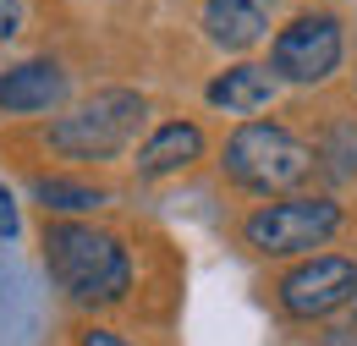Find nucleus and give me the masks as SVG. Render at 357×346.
I'll list each match as a JSON object with an SVG mask.
<instances>
[{"label": "nucleus", "instance_id": "nucleus-1", "mask_svg": "<svg viewBox=\"0 0 357 346\" xmlns=\"http://www.w3.org/2000/svg\"><path fill=\"white\" fill-rule=\"evenodd\" d=\"M45 269L83 308H116L132 286L127 248L110 231H93L83 220H50L45 225Z\"/></svg>", "mask_w": 357, "mask_h": 346}, {"label": "nucleus", "instance_id": "nucleus-2", "mask_svg": "<svg viewBox=\"0 0 357 346\" xmlns=\"http://www.w3.org/2000/svg\"><path fill=\"white\" fill-rule=\"evenodd\" d=\"M313 154L308 143L280 121H242L220 149V171L231 187L253 193V198H291L313 181Z\"/></svg>", "mask_w": 357, "mask_h": 346}, {"label": "nucleus", "instance_id": "nucleus-3", "mask_svg": "<svg viewBox=\"0 0 357 346\" xmlns=\"http://www.w3.org/2000/svg\"><path fill=\"white\" fill-rule=\"evenodd\" d=\"M347 225V209L324 193H291L269 198L242 220V248L259 259H313V248H330Z\"/></svg>", "mask_w": 357, "mask_h": 346}, {"label": "nucleus", "instance_id": "nucleus-4", "mask_svg": "<svg viewBox=\"0 0 357 346\" xmlns=\"http://www.w3.org/2000/svg\"><path fill=\"white\" fill-rule=\"evenodd\" d=\"M149 105L132 88H99L77 110H66L61 121H50V149L66 160H121L132 149Z\"/></svg>", "mask_w": 357, "mask_h": 346}, {"label": "nucleus", "instance_id": "nucleus-5", "mask_svg": "<svg viewBox=\"0 0 357 346\" xmlns=\"http://www.w3.org/2000/svg\"><path fill=\"white\" fill-rule=\"evenodd\" d=\"M341 55H347L341 17L335 11H297L269 44V72H275V83L313 88L341 72Z\"/></svg>", "mask_w": 357, "mask_h": 346}, {"label": "nucleus", "instance_id": "nucleus-6", "mask_svg": "<svg viewBox=\"0 0 357 346\" xmlns=\"http://www.w3.org/2000/svg\"><path fill=\"white\" fill-rule=\"evenodd\" d=\"M352 292H357V259L313 253L275 280V308L297 324H313V319H330L335 308H352Z\"/></svg>", "mask_w": 357, "mask_h": 346}, {"label": "nucleus", "instance_id": "nucleus-7", "mask_svg": "<svg viewBox=\"0 0 357 346\" xmlns=\"http://www.w3.org/2000/svg\"><path fill=\"white\" fill-rule=\"evenodd\" d=\"M66 105V72L55 61H22L0 72V116H50Z\"/></svg>", "mask_w": 357, "mask_h": 346}, {"label": "nucleus", "instance_id": "nucleus-8", "mask_svg": "<svg viewBox=\"0 0 357 346\" xmlns=\"http://www.w3.org/2000/svg\"><path fill=\"white\" fill-rule=\"evenodd\" d=\"M275 88L280 83H275L269 61H236V66H225V72L209 77L204 99H209L215 110H225V116H259V110H269Z\"/></svg>", "mask_w": 357, "mask_h": 346}, {"label": "nucleus", "instance_id": "nucleus-9", "mask_svg": "<svg viewBox=\"0 0 357 346\" xmlns=\"http://www.w3.org/2000/svg\"><path fill=\"white\" fill-rule=\"evenodd\" d=\"M269 11L275 0H204V33L220 50H253L269 39Z\"/></svg>", "mask_w": 357, "mask_h": 346}, {"label": "nucleus", "instance_id": "nucleus-10", "mask_svg": "<svg viewBox=\"0 0 357 346\" xmlns=\"http://www.w3.org/2000/svg\"><path fill=\"white\" fill-rule=\"evenodd\" d=\"M192 160H204V127L192 121H165L154 127V137L137 149V176H176Z\"/></svg>", "mask_w": 357, "mask_h": 346}, {"label": "nucleus", "instance_id": "nucleus-11", "mask_svg": "<svg viewBox=\"0 0 357 346\" xmlns=\"http://www.w3.org/2000/svg\"><path fill=\"white\" fill-rule=\"evenodd\" d=\"M33 198L45 204V215H89V209H105V204H110L105 187L77 181V176H39V181H33Z\"/></svg>", "mask_w": 357, "mask_h": 346}, {"label": "nucleus", "instance_id": "nucleus-12", "mask_svg": "<svg viewBox=\"0 0 357 346\" xmlns=\"http://www.w3.org/2000/svg\"><path fill=\"white\" fill-rule=\"evenodd\" d=\"M17 231H22V215H17V198H11V187L0 181V236L11 242Z\"/></svg>", "mask_w": 357, "mask_h": 346}, {"label": "nucleus", "instance_id": "nucleus-13", "mask_svg": "<svg viewBox=\"0 0 357 346\" xmlns=\"http://www.w3.org/2000/svg\"><path fill=\"white\" fill-rule=\"evenodd\" d=\"M22 28V0H0V44Z\"/></svg>", "mask_w": 357, "mask_h": 346}, {"label": "nucleus", "instance_id": "nucleus-14", "mask_svg": "<svg viewBox=\"0 0 357 346\" xmlns=\"http://www.w3.org/2000/svg\"><path fill=\"white\" fill-rule=\"evenodd\" d=\"M77 346H132L127 336H116V330H105V324H93V330H83V341Z\"/></svg>", "mask_w": 357, "mask_h": 346}, {"label": "nucleus", "instance_id": "nucleus-15", "mask_svg": "<svg viewBox=\"0 0 357 346\" xmlns=\"http://www.w3.org/2000/svg\"><path fill=\"white\" fill-rule=\"evenodd\" d=\"M352 319H357V292H352Z\"/></svg>", "mask_w": 357, "mask_h": 346}]
</instances>
